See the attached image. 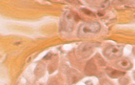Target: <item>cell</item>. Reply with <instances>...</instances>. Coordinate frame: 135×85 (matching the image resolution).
Returning <instances> with one entry per match:
<instances>
[{
    "instance_id": "cell-3",
    "label": "cell",
    "mask_w": 135,
    "mask_h": 85,
    "mask_svg": "<svg viewBox=\"0 0 135 85\" xmlns=\"http://www.w3.org/2000/svg\"><path fill=\"white\" fill-rule=\"evenodd\" d=\"M96 46L97 44L95 43L83 44L79 46V52L83 57H88L93 52V48Z\"/></svg>"
},
{
    "instance_id": "cell-5",
    "label": "cell",
    "mask_w": 135,
    "mask_h": 85,
    "mask_svg": "<svg viewBox=\"0 0 135 85\" xmlns=\"http://www.w3.org/2000/svg\"><path fill=\"white\" fill-rule=\"evenodd\" d=\"M117 65L120 68L126 70H129L132 66L130 61L126 58H123L117 61Z\"/></svg>"
},
{
    "instance_id": "cell-4",
    "label": "cell",
    "mask_w": 135,
    "mask_h": 85,
    "mask_svg": "<svg viewBox=\"0 0 135 85\" xmlns=\"http://www.w3.org/2000/svg\"><path fill=\"white\" fill-rule=\"evenodd\" d=\"M105 72L108 76L112 79L118 78L119 77L123 76V75H124L125 74V72H124L115 70L111 68H108L106 69Z\"/></svg>"
},
{
    "instance_id": "cell-1",
    "label": "cell",
    "mask_w": 135,
    "mask_h": 85,
    "mask_svg": "<svg viewBox=\"0 0 135 85\" xmlns=\"http://www.w3.org/2000/svg\"><path fill=\"white\" fill-rule=\"evenodd\" d=\"M100 28V24L97 22L85 23L80 26L78 34L80 37H83L89 34H95L99 31Z\"/></svg>"
},
{
    "instance_id": "cell-2",
    "label": "cell",
    "mask_w": 135,
    "mask_h": 85,
    "mask_svg": "<svg viewBox=\"0 0 135 85\" xmlns=\"http://www.w3.org/2000/svg\"><path fill=\"white\" fill-rule=\"evenodd\" d=\"M123 49V46L121 45H111L104 50L103 55L108 59H116L122 55Z\"/></svg>"
},
{
    "instance_id": "cell-6",
    "label": "cell",
    "mask_w": 135,
    "mask_h": 85,
    "mask_svg": "<svg viewBox=\"0 0 135 85\" xmlns=\"http://www.w3.org/2000/svg\"><path fill=\"white\" fill-rule=\"evenodd\" d=\"M132 75H133V79H134V80H135V71H133V73H132Z\"/></svg>"
}]
</instances>
